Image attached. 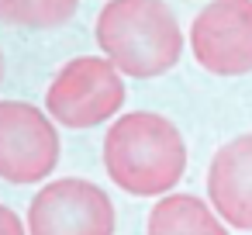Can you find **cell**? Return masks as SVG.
I'll use <instances>...</instances> for the list:
<instances>
[{
	"label": "cell",
	"mask_w": 252,
	"mask_h": 235,
	"mask_svg": "<svg viewBox=\"0 0 252 235\" xmlns=\"http://www.w3.org/2000/svg\"><path fill=\"white\" fill-rule=\"evenodd\" d=\"M104 169L128 194H169L187 169L183 135L162 114L131 111L118 118L104 135Z\"/></svg>",
	"instance_id": "obj_1"
},
{
	"label": "cell",
	"mask_w": 252,
	"mask_h": 235,
	"mask_svg": "<svg viewBox=\"0 0 252 235\" xmlns=\"http://www.w3.org/2000/svg\"><path fill=\"white\" fill-rule=\"evenodd\" d=\"M97 45L125 76H162L180 63L183 32L166 0H111L97 14Z\"/></svg>",
	"instance_id": "obj_2"
},
{
	"label": "cell",
	"mask_w": 252,
	"mask_h": 235,
	"mask_svg": "<svg viewBox=\"0 0 252 235\" xmlns=\"http://www.w3.org/2000/svg\"><path fill=\"white\" fill-rule=\"evenodd\" d=\"M125 104V80L111 59H69L45 90V111L66 128H94L114 118Z\"/></svg>",
	"instance_id": "obj_3"
},
{
	"label": "cell",
	"mask_w": 252,
	"mask_h": 235,
	"mask_svg": "<svg viewBox=\"0 0 252 235\" xmlns=\"http://www.w3.org/2000/svg\"><path fill=\"white\" fill-rule=\"evenodd\" d=\"M59 132L45 111L25 101H0V180L38 183L59 163Z\"/></svg>",
	"instance_id": "obj_4"
},
{
	"label": "cell",
	"mask_w": 252,
	"mask_h": 235,
	"mask_svg": "<svg viewBox=\"0 0 252 235\" xmlns=\"http://www.w3.org/2000/svg\"><path fill=\"white\" fill-rule=\"evenodd\" d=\"M111 197L76 176L45 183L28 207V235H114Z\"/></svg>",
	"instance_id": "obj_5"
},
{
	"label": "cell",
	"mask_w": 252,
	"mask_h": 235,
	"mask_svg": "<svg viewBox=\"0 0 252 235\" xmlns=\"http://www.w3.org/2000/svg\"><path fill=\"white\" fill-rule=\"evenodd\" d=\"M190 49L207 73H252V0H211L190 25Z\"/></svg>",
	"instance_id": "obj_6"
},
{
	"label": "cell",
	"mask_w": 252,
	"mask_h": 235,
	"mask_svg": "<svg viewBox=\"0 0 252 235\" xmlns=\"http://www.w3.org/2000/svg\"><path fill=\"white\" fill-rule=\"evenodd\" d=\"M207 197L221 221L252 232V132L214 152L207 169Z\"/></svg>",
	"instance_id": "obj_7"
},
{
	"label": "cell",
	"mask_w": 252,
	"mask_h": 235,
	"mask_svg": "<svg viewBox=\"0 0 252 235\" xmlns=\"http://www.w3.org/2000/svg\"><path fill=\"white\" fill-rule=\"evenodd\" d=\"M149 235H228L218 211L193 194H166L149 211Z\"/></svg>",
	"instance_id": "obj_8"
},
{
	"label": "cell",
	"mask_w": 252,
	"mask_h": 235,
	"mask_svg": "<svg viewBox=\"0 0 252 235\" xmlns=\"http://www.w3.org/2000/svg\"><path fill=\"white\" fill-rule=\"evenodd\" d=\"M76 14V0H0V21L14 28H56Z\"/></svg>",
	"instance_id": "obj_9"
},
{
	"label": "cell",
	"mask_w": 252,
	"mask_h": 235,
	"mask_svg": "<svg viewBox=\"0 0 252 235\" xmlns=\"http://www.w3.org/2000/svg\"><path fill=\"white\" fill-rule=\"evenodd\" d=\"M25 232H28V225H21V218L11 207L0 204V235H25Z\"/></svg>",
	"instance_id": "obj_10"
},
{
	"label": "cell",
	"mask_w": 252,
	"mask_h": 235,
	"mask_svg": "<svg viewBox=\"0 0 252 235\" xmlns=\"http://www.w3.org/2000/svg\"><path fill=\"white\" fill-rule=\"evenodd\" d=\"M0 80H4V52H0Z\"/></svg>",
	"instance_id": "obj_11"
}]
</instances>
